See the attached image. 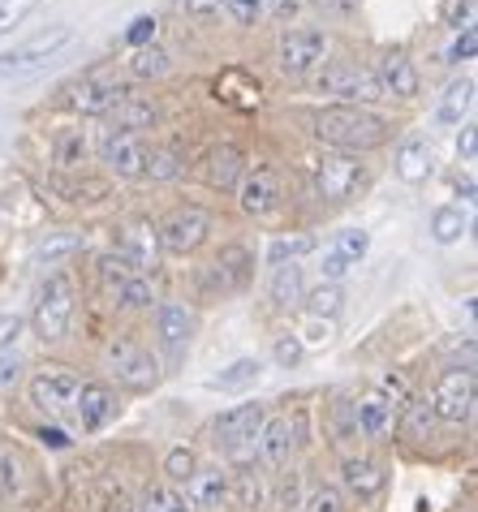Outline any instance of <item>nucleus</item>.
<instances>
[{
  "instance_id": "obj_1",
  "label": "nucleus",
  "mask_w": 478,
  "mask_h": 512,
  "mask_svg": "<svg viewBox=\"0 0 478 512\" xmlns=\"http://www.w3.org/2000/svg\"><path fill=\"white\" fill-rule=\"evenodd\" d=\"M315 138L328 142V147L345 151V155H358V151H375L388 142V121L375 117L371 108H354V104H332V108H319L315 117Z\"/></svg>"
},
{
  "instance_id": "obj_2",
  "label": "nucleus",
  "mask_w": 478,
  "mask_h": 512,
  "mask_svg": "<svg viewBox=\"0 0 478 512\" xmlns=\"http://www.w3.org/2000/svg\"><path fill=\"white\" fill-rule=\"evenodd\" d=\"M69 39H74V31L69 26H52V31L44 35H35V39H26L22 48H13V52H0V87H9V82H26V78H35V74H44L48 61L56 52H61Z\"/></svg>"
},
{
  "instance_id": "obj_3",
  "label": "nucleus",
  "mask_w": 478,
  "mask_h": 512,
  "mask_svg": "<svg viewBox=\"0 0 478 512\" xmlns=\"http://www.w3.org/2000/svg\"><path fill=\"white\" fill-rule=\"evenodd\" d=\"M35 332L39 340H65L69 332V319H74V280H69L65 272H52L44 280V289H39L35 297Z\"/></svg>"
},
{
  "instance_id": "obj_4",
  "label": "nucleus",
  "mask_w": 478,
  "mask_h": 512,
  "mask_svg": "<svg viewBox=\"0 0 478 512\" xmlns=\"http://www.w3.org/2000/svg\"><path fill=\"white\" fill-rule=\"evenodd\" d=\"M108 366H112V375H117L130 392H151L160 383V362H156V353L143 349L134 336H117L108 345Z\"/></svg>"
},
{
  "instance_id": "obj_5",
  "label": "nucleus",
  "mask_w": 478,
  "mask_h": 512,
  "mask_svg": "<svg viewBox=\"0 0 478 512\" xmlns=\"http://www.w3.org/2000/svg\"><path fill=\"white\" fill-rule=\"evenodd\" d=\"M156 233H160V250L190 254V250L203 246L207 233H212V216H207V207H199V203H181V207L168 211L164 224H156Z\"/></svg>"
},
{
  "instance_id": "obj_6",
  "label": "nucleus",
  "mask_w": 478,
  "mask_h": 512,
  "mask_svg": "<svg viewBox=\"0 0 478 512\" xmlns=\"http://www.w3.org/2000/svg\"><path fill=\"white\" fill-rule=\"evenodd\" d=\"M319 87L328 91V95H336L341 104H354V108L384 99V87H379V78L371 74V69L354 65V61H336V65H328V69H323V78H319Z\"/></svg>"
},
{
  "instance_id": "obj_7",
  "label": "nucleus",
  "mask_w": 478,
  "mask_h": 512,
  "mask_svg": "<svg viewBox=\"0 0 478 512\" xmlns=\"http://www.w3.org/2000/svg\"><path fill=\"white\" fill-rule=\"evenodd\" d=\"M431 414L444 418V422H470L474 414V371L470 366H453L435 379V392H431Z\"/></svg>"
},
{
  "instance_id": "obj_8",
  "label": "nucleus",
  "mask_w": 478,
  "mask_h": 512,
  "mask_svg": "<svg viewBox=\"0 0 478 512\" xmlns=\"http://www.w3.org/2000/svg\"><path fill=\"white\" fill-rule=\"evenodd\" d=\"M358 181H362L358 155H345V151L319 155V164H315V190H319L323 203H345V198L358 190Z\"/></svg>"
},
{
  "instance_id": "obj_9",
  "label": "nucleus",
  "mask_w": 478,
  "mask_h": 512,
  "mask_svg": "<svg viewBox=\"0 0 478 512\" xmlns=\"http://www.w3.org/2000/svg\"><path fill=\"white\" fill-rule=\"evenodd\" d=\"M78 383L82 379L69 371V366H44V371H35V379H31V401L44 409V414H65L78 396Z\"/></svg>"
},
{
  "instance_id": "obj_10",
  "label": "nucleus",
  "mask_w": 478,
  "mask_h": 512,
  "mask_svg": "<svg viewBox=\"0 0 478 512\" xmlns=\"http://www.w3.org/2000/svg\"><path fill=\"white\" fill-rule=\"evenodd\" d=\"M323 52H328V39H323V31H315V26H302V31H289L285 39H280L276 61H280L285 74L302 78V74H311V69L323 61Z\"/></svg>"
},
{
  "instance_id": "obj_11",
  "label": "nucleus",
  "mask_w": 478,
  "mask_h": 512,
  "mask_svg": "<svg viewBox=\"0 0 478 512\" xmlns=\"http://www.w3.org/2000/svg\"><path fill=\"white\" fill-rule=\"evenodd\" d=\"M147 138L143 134H108L100 142V160L108 164V173H117L125 181H138L147 173Z\"/></svg>"
},
{
  "instance_id": "obj_12",
  "label": "nucleus",
  "mask_w": 478,
  "mask_h": 512,
  "mask_svg": "<svg viewBox=\"0 0 478 512\" xmlns=\"http://www.w3.org/2000/svg\"><path fill=\"white\" fill-rule=\"evenodd\" d=\"M160 233H156V224L151 220H134V224H125L121 229V259L134 267V272H143L151 276L160 267Z\"/></svg>"
},
{
  "instance_id": "obj_13",
  "label": "nucleus",
  "mask_w": 478,
  "mask_h": 512,
  "mask_svg": "<svg viewBox=\"0 0 478 512\" xmlns=\"http://www.w3.org/2000/svg\"><path fill=\"white\" fill-rule=\"evenodd\" d=\"M74 418L87 435L104 431V426L117 418V396H112L108 383H78V396H74Z\"/></svg>"
},
{
  "instance_id": "obj_14",
  "label": "nucleus",
  "mask_w": 478,
  "mask_h": 512,
  "mask_svg": "<svg viewBox=\"0 0 478 512\" xmlns=\"http://www.w3.org/2000/svg\"><path fill=\"white\" fill-rule=\"evenodd\" d=\"M276 198H280V177L276 168H246L242 181H237V203H242L246 216H267L276 211Z\"/></svg>"
},
{
  "instance_id": "obj_15",
  "label": "nucleus",
  "mask_w": 478,
  "mask_h": 512,
  "mask_svg": "<svg viewBox=\"0 0 478 512\" xmlns=\"http://www.w3.org/2000/svg\"><path fill=\"white\" fill-rule=\"evenodd\" d=\"M263 422H267L263 405H233L229 414H220V422H216V439H220L224 448L242 452V448H250V444L259 439Z\"/></svg>"
},
{
  "instance_id": "obj_16",
  "label": "nucleus",
  "mask_w": 478,
  "mask_h": 512,
  "mask_svg": "<svg viewBox=\"0 0 478 512\" xmlns=\"http://www.w3.org/2000/svg\"><path fill=\"white\" fill-rule=\"evenodd\" d=\"M397 414H401V405L392 401V396L384 392H371V396H362V401L354 405V418H358V435H367V439H384L392 426H397Z\"/></svg>"
},
{
  "instance_id": "obj_17",
  "label": "nucleus",
  "mask_w": 478,
  "mask_h": 512,
  "mask_svg": "<svg viewBox=\"0 0 478 512\" xmlns=\"http://www.w3.org/2000/svg\"><path fill=\"white\" fill-rule=\"evenodd\" d=\"M125 95H130V91H125L121 82H112V78H87V82H82V87L74 91V99H69V104H74L82 117H108V112L117 108Z\"/></svg>"
},
{
  "instance_id": "obj_18",
  "label": "nucleus",
  "mask_w": 478,
  "mask_h": 512,
  "mask_svg": "<svg viewBox=\"0 0 478 512\" xmlns=\"http://www.w3.org/2000/svg\"><path fill=\"white\" fill-rule=\"evenodd\" d=\"M212 276L220 284V293H242L250 284V276H255V254L246 246H224L212 263Z\"/></svg>"
},
{
  "instance_id": "obj_19",
  "label": "nucleus",
  "mask_w": 478,
  "mask_h": 512,
  "mask_svg": "<svg viewBox=\"0 0 478 512\" xmlns=\"http://www.w3.org/2000/svg\"><path fill=\"white\" fill-rule=\"evenodd\" d=\"M379 87H384V95H397V99H414L418 95V65L405 56L401 48L397 52H384V61H379Z\"/></svg>"
},
{
  "instance_id": "obj_20",
  "label": "nucleus",
  "mask_w": 478,
  "mask_h": 512,
  "mask_svg": "<svg viewBox=\"0 0 478 512\" xmlns=\"http://www.w3.org/2000/svg\"><path fill=\"white\" fill-rule=\"evenodd\" d=\"M246 173V155L233 147V142H220V147L207 151V164H203V177L212 190H237V181Z\"/></svg>"
},
{
  "instance_id": "obj_21",
  "label": "nucleus",
  "mask_w": 478,
  "mask_h": 512,
  "mask_svg": "<svg viewBox=\"0 0 478 512\" xmlns=\"http://www.w3.org/2000/svg\"><path fill=\"white\" fill-rule=\"evenodd\" d=\"M224 500H229V474H220V469H194L186 482V504L194 512H212Z\"/></svg>"
},
{
  "instance_id": "obj_22",
  "label": "nucleus",
  "mask_w": 478,
  "mask_h": 512,
  "mask_svg": "<svg viewBox=\"0 0 478 512\" xmlns=\"http://www.w3.org/2000/svg\"><path fill=\"white\" fill-rule=\"evenodd\" d=\"M431 173H435V151H431V142H427L423 134L405 138L401 147H397V177L410 181V186H418V181H427Z\"/></svg>"
},
{
  "instance_id": "obj_23",
  "label": "nucleus",
  "mask_w": 478,
  "mask_h": 512,
  "mask_svg": "<svg viewBox=\"0 0 478 512\" xmlns=\"http://www.w3.org/2000/svg\"><path fill=\"white\" fill-rule=\"evenodd\" d=\"M341 478H345L349 495H358V500H375V495L384 491V469H379L371 457H345Z\"/></svg>"
},
{
  "instance_id": "obj_24",
  "label": "nucleus",
  "mask_w": 478,
  "mask_h": 512,
  "mask_svg": "<svg viewBox=\"0 0 478 512\" xmlns=\"http://www.w3.org/2000/svg\"><path fill=\"white\" fill-rule=\"evenodd\" d=\"M156 332L168 349H186L190 345V332H194V315L181 302H160L156 310Z\"/></svg>"
},
{
  "instance_id": "obj_25",
  "label": "nucleus",
  "mask_w": 478,
  "mask_h": 512,
  "mask_svg": "<svg viewBox=\"0 0 478 512\" xmlns=\"http://www.w3.org/2000/svg\"><path fill=\"white\" fill-rule=\"evenodd\" d=\"M108 125H112V134H143L156 125V108L138 95H125L121 104L108 112Z\"/></svg>"
},
{
  "instance_id": "obj_26",
  "label": "nucleus",
  "mask_w": 478,
  "mask_h": 512,
  "mask_svg": "<svg viewBox=\"0 0 478 512\" xmlns=\"http://www.w3.org/2000/svg\"><path fill=\"white\" fill-rule=\"evenodd\" d=\"M470 108H474V82L457 78V82H448L444 95H440V104H435V121H440V125H461L470 117Z\"/></svg>"
},
{
  "instance_id": "obj_27",
  "label": "nucleus",
  "mask_w": 478,
  "mask_h": 512,
  "mask_svg": "<svg viewBox=\"0 0 478 512\" xmlns=\"http://www.w3.org/2000/svg\"><path fill=\"white\" fill-rule=\"evenodd\" d=\"M255 444H259L267 465H285L289 452H293V426H289V418H267Z\"/></svg>"
},
{
  "instance_id": "obj_28",
  "label": "nucleus",
  "mask_w": 478,
  "mask_h": 512,
  "mask_svg": "<svg viewBox=\"0 0 478 512\" xmlns=\"http://www.w3.org/2000/svg\"><path fill=\"white\" fill-rule=\"evenodd\" d=\"M95 276H100V289L121 306V297H125V289H130V280H134L138 272L121 259V254H104V259L95 263Z\"/></svg>"
},
{
  "instance_id": "obj_29",
  "label": "nucleus",
  "mask_w": 478,
  "mask_h": 512,
  "mask_svg": "<svg viewBox=\"0 0 478 512\" xmlns=\"http://www.w3.org/2000/svg\"><path fill=\"white\" fill-rule=\"evenodd\" d=\"M272 302L280 306V310H289V306H298L302 297H306V289H302V267L298 263H285V267H276L272 272Z\"/></svg>"
},
{
  "instance_id": "obj_30",
  "label": "nucleus",
  "mask_w": 478,
  "mask_h": 512,
  "mask_svg": "<svg viewBox=\"0 0 478 512\" xmlns=\"http://www.w3.org/2000/svg\"><path fill=\"white\" fill-rule=\"evenodd\" d=\"M263 375V366L255 358H242V362H233L229 371H220L212 379V388L216 392H246V388H255V379Z\"/></svg>"
},
{
  "instance_id": "obj_31",
  "label": "nucleus",
  "mask_w": 478,
  "mask_h": 512,
  "mask_svg": "<svg viewBox=\"0 0 478 512\" xmlns=\"http://www.w3.org/2000/svg\"><path fill=\"white\" fill-rule=\"evenodd\" d=\"M302 302H306V315L336 319V315H341V306H345V289H341V284H319V289H311Z\"/></svg>"
},
{
  "instance_id": "obj_32",
  "label": "nucleus",
  "mask_w": 478,
  "mask_h": 512,
  "mask_svg": "<svg viewBox=\"0 0 478 512\" xmlns=\"http://www.w3.org/2000/svg\"><path fill=\"white\" fill-rule=\"evenodd\" d=\"M466 211L461 207H440L431 216V237L440 241V246H453V241H461V233H466Z\"/></svg>"
},
{
  "instance_id": "obj_33",
  "label": "nucleus",
  "mask_w": 478,
  "mask_h": 512,
  "mask_svg": "<svg viewBox=\"0 0 478 512\" xmlns=\"http://www.w3.org/2000/svg\"><path fill=\"white\" fill-rule=\"evenodd\" d=\"M181 168H186V160H181L177 147H151L143 177H151V181H173V177H181Z\"/></svg>"
},
{
  "instance_id": "obj_34",
  "label": "nucleus",
  "mask_w": 478,
  "mask_h": 512,
  "mask_svg": "<svg viewBox=\"0 0 478 512\" xmlns=\"http://www.w3.org/2000/svg\"><path fill=\"white\" fill-rule=\"evenodd\" d=\"M311 250H315V241H311V237H302V233L276 237L272 246H267V263H272V267H285V263H298L302 254H311Z\"/></svg>"
},
{
  "instance_id": "obj_35",
  "label": "nucleus",
  "mask_w": 478,
  "mask_h": 512,
  "mask_svg": "<svg viewBox=\"0 0 478 512\" xmlns=\"http://www.w3.org/2000/svg\"><path fill=\"white\" fill-rule=\"evenodd\" d=\"M130 74H134V78H164V74H168V52L156 48V44L134 48V56H130Z\"/></svg>"
},
{
  "instance_id": "obj_36",
  "label": "nucleus",
  "mask_w": 478,
  "mask_h": 512,
  "mask_svg": "<svg viewBox=\"0 0 478 512\" xmlns=\"http://www.w3.org/2000/svg\"><path fill=\"white\" fill-rule=\"evenodd\" d=\"M138 512H194V508L186 504V495L177 487H151L143 495V504H138Z\"/></svg>"
},
{
  "instance_id": "obj_37",
  "label": "nucleus",
  "mask_w": 478,
  "mask_h": 512,
  "mask_svg": "<svg viewBox=\"0 0 478 512\" xmlns=\"http://www.w3.org/2000/svg\"><path fill=\"white\" fill-rule=\"evenodd\" d=\"M367 250H371L367 229H345V233H336V241H332V254H336V259H345L349 267H354Z\"/></svg>"
},
{
  "instance_id": "obj_38",
  "label": "nucleus",
  "mask_w": 478,
  "mask_h": 512,
  "mask_svg": "<svg viewBox=\"0 0 478 512\" xmlns=\"http://www.w3.org/2000/svg\"><path fill=\"white\" fill-rule=\"evenodd\" d=\"M87 134L82 130H65L61 142H56V164L61 168H82V160H87Z\"/></svg>"
},
{
  "instance_id": "obj_39",
  "label": "nucleus",
  "mask_w": 478,
  "mask_h": 512,
  "mask_svg": "<svg viewBox=\"0 0 478 512\" xmlns=\"http://www.w3.org/2000/svg\"><path fill=\"white\" fill-rule=\"evenodd\" d=\"M39 5H44V0H0V35L13 31V26H22Z\"/></svg>"
},
{
  "instance_id": "obj_40",
  "label": "nucleus",
  "mask_w": 478,
  "mask_h": 512,
  "mask_svg": "<svg viewBox=\"0 0 478 512\" xmlns=\"http://www.w3.org/2000/svg\"><path fill=\"white\" fill-rule=\"evenodd\" d=\"M272 358L276 366H285V371H293L302 358H306V345L298 340V332H285V336H276V345H272Z\"/></svg>"
},
{
  "instance_id": "obj_41",
  "label": "nucleus",
  "mask_w": 478,
  "mask_h": 512,
  "mask_svg": "<svg viewBox=\"0 0 478 512\" xmlns=\"http://www.w3.org/2000/svg\"><path fill=\"white\" fill-rule=\"evenodd\" d=\"M194 469H199V465H194V452H190V448H173V452L164 457V474L173 478V482H190Z\"/></svg>"
},
{
  "instance_id": "obj_42",
  "label": "nucleus",
  "mask_w": 478,
  "mask_h": 512,
  "mask_svg": "<svg viewBox=\"0 0 478 512\" xmlns=\"http://www.w3.org/2000/svg\"><path fill=\"white\" fill-rule=\"evenodd\" d=\"M156 302V280L151 276H143L138 272L134 280H130V289H125V297H121V306H151Z\"/></svg>"
},
{
  "instance_id": "obj_43",
  "label": "nucleus",
  "mask_w": 478,
  "mask_h": 512,
  "mask_svg": "<svg viewBox=\"0 0 478 512\" xmlns=\"http://www.w3.org/2000/svg\"><path fill=\"white\" fill-rule=\"evenodd\" d=\"M237 500H242L246 512H255L263 504V482L255 474H237Z\"/></svg>"
},
{
  "instance_id": "obj_44",
  "label": "nucleus",
  "mask_w": 478,
  "mask_h": 512,
  "mask_svg": "<svg viewBox=\"0 0 478 512\" xmlns=\"http://www.w3.org/2000/svg\"><path fill=\"white\" fill-rule=\"evenodd\" d=\"M220 9L229 13L233 22H242V26H250L263 13V0H220Z\"/></svg>"
},
{
  "instance_id": "obj_45",
  "label": "nucleus",
  "mask_w": 478,
  "mask_h": 512,
  "mask_svg": "<svg viewBox=\"0 0 478 512\" xmlns=\"http://www.w3.org/2000/svg\"><path fill=\"white\" fill-rule=\"evenodd\" d=\"M18 474H22V461L13 457V452H0V491H5V495L18 491V482H22Z\"/></svg>"
},
{
  "instance_id": "obj_46",
  "label": "nucleus",
  "mask_w": 478,
  "mask_h": 512,
  "mask_svg": "<svg viewBox=\"0 0 478 512\" xmlns=\"http://www.w3.org/2000/svg\"><path fill=\"white\" fill-rule=\"evenodd\" d=\"M478 52V31H457V39L448 44V61H470V56Z\"/></svg>"
},
{
  "instance_id": "obj_47",
  "label": "nucleus",
  "mask_w": 478,
  "mask_h": 512,
  "mask_svg": "<svg viewBox=\"0 0 478 512\" xmlns=\"http://www.w3.org/2000/svg\"><path fill=\"white\" fill-rule=\"evenodd\" d=\"M332 426H336V435H341V439H358V418H354V405H349V401L336 405Z\"/></svg>"
},
{
  "instance_id": "obj_48",
  "label": "nucleus",
  "mask_w": 478,
  "mask_h": 512,
  "mask_svg": "<svg viewBox=\"0 0 478 512\" xmlns=\"http://www.w3.org/2000/svg\"><path fill=\"white\" fill-rule=\"evenodd\" d=\"M151 39H156V18H134L130 31H125V44H134V48H147Z\"/></svg>"
},
{
  "instance_id": "obj_49",
  "label": "nucleus",
  "mask_w": 478,
  "mask_h": 512,
  "mask_svg": "<svg viewBox=\"0 0 478 512\" xmlns=\"http://www.w3.org/2000/svg\"><path fill=\"white\" fill-rule=\"evenodd\" d=\"M298 340H302V345H306V340H311V345H328V340H332V319L306 315V332H302Z\"/></svg>"
},
{
  "instance_id": "obj_50",
  "label": "nucleus",
  "mask_w": 478,
  "mask_h": 512,
  "mask_svg": "<svg viewBox=\"0 0 478 512\" xmlns=\"http://www.w3.org/2000/svg\"><path fill=\"white\" fill-rule=\"evenodd\" d=\"M69 250H78V237H74V233H65V237H48L35 254H39V259H61V254H69Z\"/></svg>"
},
{
  "instance_id": "obj_51",
  "label": "nucleus",
  "mask_w": 478,
  "mask_h": 512,
  "mask_svg": "<svg viewBox=\"0 0 478 512\" xmlns=\"http://www.w3.org/2000/svg\"><path fill=\"white\" fill-rule=\"evenodd\" d=\"M22 315H0V353H9L13 345H18V336H22Z\"/></svg>"
},
{
  "instance_id": "obj_52",
  "label": "nucleus",
  "mask_w": 478,
  "mask_h": 512,
  "mask_svg": "<svg viewBox=\"0 0 478 512\" xmlns=\"http://www.w3.org/2000/svg\"><path fill=\"white\" fill-rule=\"evenodd\" d=\"M448 26L453 31H474V0H457L453 13H448Z\"/></svg>"
},
{
  "instance_id": "obj_53",
  "label": "nucleus",
  "mask_w": 478,
  "mask_h": 512,
  "mask_svg": "<svg viewBox=\"0 0 478 512\" xmlns=\"http://www.w3.org/2000/svg\"><path fill=\"white\" fill-rule=\"evenodd\" d=\"M319 272H323V284H341L345 272H349V263H345V259H336V254L328 250V254H323V267H319Z\"/></svg>"
},
{
  "instance_id": "obj_54",
  "label": "nucleus",
  "mask_w": 478,
  "mask_h": 512,
  "mask_svg": "<svg viewBox=\"0 0 478 512\" xmlns=\"http://www.w3.org/2000/svg\"><path fill=\"white\" fill-rule=\"evenodd\" d=\"M18 375H22V358L18 353H0V388H5V383H18Z\"/></svg>"
},
{
  "instance_id": "obj_55",
  "label": "nucleus",
  "mask_w": 478,
  "mask_h": 512,
  "mask_svg": "<svg viewBox=\"0 0 478 512\" xmlns=\"http://www.w3.org/2000/svg\"><path fill=\"white\" fill-rule=\"evenodd\" d=\"M405 414H410V431L414 435H423V431H431V405H405Z\"/></svg>"
},
{
  "instance_id": "obj_56",
  "label": "nucleus",
  "mask_w": 478,
  "mask_h": 512,
  "mask_svg": "<svg viewBox=\"0 0 478 512\" xmlns=\"http://www.w3.org/2000/svg\"><path fill=\"white\" fill-rule=\"evenodd\" d=\"M311 512H345V504H341V495H336L332 487H323V491H315Z\"/></svg>"
},
{
  "instance_id": "obj_57",
  "label": "nucleus",
  "mask_w": 478,
  "mask_h": 512,
  "mask_svg": "<svg viewBox=\"0 0 478 512\" xmlns=\"http://www.w3.org/2000/svg\"><path fill=\"white\" fill-rule=\"evenodd\" d=\"M457 151H461V160H466V164H474V155H478V134H474V125H461Z\"/></svg>"
},
{
  "instance_id": "obj_58",
  "label": "nucleus",
  "mask_w": 478,
  "mask_h": 512,
  "mask_svg": "<svg viewBox=\"0 0 478 512\" xmlns=\"http://www.w3.org/2000/svg\"><path fill=\"white\" fill-rule=\"evenodd\" d=\"M186 5V13H194V18H207V13H220V0H181Z\"/></svg>"
},
{
  "instance_id": "obj_59",
  "label": "nucleus",
  "mask_w": 478,
  "mask_h": 512,
  "mask_svg": "<svg viewBox=\"0 0 478 512\" xmlns=\"http://www.w3.org/2000/svg\"><path fill=\"white\" fill-rule=\"evenodd\" d=\"M39 439H44V444H52V448H69V435H65V431H48V426H44V431H39Z\"/></svg>"
},
{
  "instance_id": "obj_60",
  "label": "nucleus",
  "mask_w": 478,
  "mask_h": 512,
  "mask_svg": "<svg viewBox=\"0 0 478 512\" xmlns=\"http://www.w3.org/2000/svg\"><path fill=\"white\" fill-rule=\"evenodd\" d=\"M108 512H130V500H125V495L117 491V495H112V500H108Z\"/></svg>"
}]
</instances>
